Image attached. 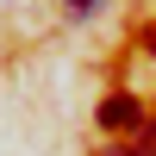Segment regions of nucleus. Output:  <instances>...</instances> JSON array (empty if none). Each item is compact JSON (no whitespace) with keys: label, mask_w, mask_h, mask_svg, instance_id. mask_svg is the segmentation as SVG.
I'll use <instances>...</instances> for the list:
<instances>
[{"label":"nucleus","mask_w":156,"mask_h":156,"mask_svg":"<svg viewBox=\"0 0 156 156\" xmlns=\"http://www.w3.org/2000/svg\"><path fill=\"white\" fill-rule=\"evenodd\" d=\"M100 125H106V131H144V125H150V112H144V100H137V94H112L106 100V106H100Z\"/></svg>","instance_id":"f257e3e1"},{"label":"nucleus","mask_w":156,"mask_h":156,"mask_svg":"<svg viewBox=\"0 0 156 156\" xmlns=\"http://www.w3.org/2000/svg\"><path fill=\"white\" fill-rule=\"evenodd\" d=\"M100 6V0H75V19H87V12H94Z\"/></svg>","instance_id":"f03ea898"}]
</instances>
